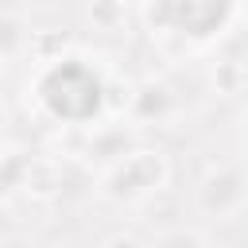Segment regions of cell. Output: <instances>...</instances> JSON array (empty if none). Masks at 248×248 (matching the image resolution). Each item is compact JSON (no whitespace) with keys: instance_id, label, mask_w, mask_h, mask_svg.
Here are the masks:
<instances>
[{"instance_id":"cell-1","label":"cell","mask_w":248,"mask_h":248,"mask_svg":"<svg viewBox=\"0 0 248 248\" xmlns=\"http://www.w3.org/2000/svg\"><path fill=\"white\" fill-rule=\"evenodd\" d=\"M93 16H97V19L105 23V27H116V23L124 19V16H120V4H116V0H97V4H93Z\"/></svg>"},{"instance_id":"cell-2","label":"cell","mask_w":248,"mask_h":248,"mask_svg":"<svg viewBox=\"0 0 248 248\" xmlns=\"http://www.w3.org/2000/svg\"><path fill=\"white\" fill-rule=\"evenodd\" d=\"M159 248H202V240H198V232L178 229V232H167V236L159 240Z\"/></svg>"},{"instance_id":"cell-3","label":"cell","mask_w":248,"mask_h":248,"mask_svg":"<svg viewBox=\"0 0 248 248\" xmlns=\"http://www.w3.org/2000/svg\"><path fill=\"white\" fill-rule=\"evenodd\" d=\"M105 248H140V240H136V236H112Z\"/></svg>"}]
</instances>
